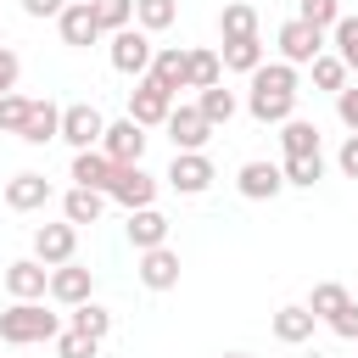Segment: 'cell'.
Returning a JSON list of instances; mask_svg holds the SVG:
<instances>
[{
    "instance_id": "obj_1",
    "label": "cell",
    "mask_w": 358,
    "mask_h": 358,
    "mask_svg": "<svg viewBox=\"0 0 358 358\" xmlns=\"http://www.w3.org/2000/svg\"><path fill=\"white\" fill-rule=\"evenodd\" d=\"M252 78V90H246V112L257 117V123H285V117H296V67L291 62H263V67H252L246 73Z\"/></svg>"
},
{
    "instance_id": "obj_2",
    "label": "cell",
    "mask_w": 358,
    "mask_h": 358,
    "mask_svg": "<svg viewBox=\"0 0 358 358\" xmlns=\"http://www.w3.org/2000/svg\"><path fill=\"white\" fill-rule=\"evenodd\" d=\"M56 330H62V319H56V313H45V302H39V296H34V302H11V308L0 313V341H6V347L56 341Z\"/></svg>"
},
{
    "instance_id": "obj_3",
    "label": "cell",
    "mask_w": 358,
    "mask_h": 358,
    "mask_svg": "<svg viewBox=\"0 0 358 358\" xmlns=\"http://www.w3.org/2000/svg\"><path fill=\"white\" fill-rule=\"evenodd\" d=\"M106 39H112V45H106V56H112V67H117L123 78H145V73H151L157 45H151V34H145L140 22H129V28L106 34Z\"/></svg>"
},
{
    "instance_id": "obj_4",
    "label": "cell",
    "mask_w": 358,
    "mask_h": 358,
    "mask_svg": "<svg viewBox=\"0 0 358 358\" xmlns=\"http://www.w3.org/2000/svg\"><path fill=\"white\" fill-rule=\"evenodd\" d=\"M106 196L117 201V207H151L157 201V179L140 168V162H112V185H106Z\"/></svg>"
},
{
    "instance_id": "obj_5",
    "label": "cell",
    "mask_w": 358,
    "mask_h": 358,
    "mask_svg": "<svg viewBox=\"0 0 358 358\" xmlns=\"http://www.w3.org/2000/svg\"><path fill=\"white\" fill-rule=\"evenodd\" d=\"M274 45H280V62H291V67H308V62L324 50V28H313V22H302V17H291V22H280Z\"/></svg>"
},
{
    "instance_id": "obj_6",
    "label": "cell",
    "mask_w": 358,
    "mask_h": 358,
    "mask_svg": "<svg viewBox=\"0 0 358 358\" xmlns=\"http://www.w3.org/2000/svg\"><path fill=\"white\" fill-rule=\"evenodd\" d=\"M101 134H106V117H101V106H90V101H73V106H62V134H56V140H67L73 151H90V145H101Z\"/></svg>"
},
{
    "instance_id": "obj_7",
    "label": "cell",
    "mask_w": 358,
    "mask_h": 358,
    "mask_svg": "<svg viewBox=\"0 0 358 358\" xmlns=\"http://www.w3.org/2000/svg\"><path fill=\"white\" fill-rule=\"evenodd\" d=\"M179 196H201L218 173H213V157L207 151H173V162H168V173H162Z\"/></svg>"
},
{
    "instance_id": "obj_8",
    "label": "cell",
    "mask_w": 358,
    "mask_h": 358,
    "mask_svg": "<svg viewBox=\"0 0 358 358\" xmlns=\"http://www.w3.org/2000/svg\"><path fill=\"white\" fill-rule=\"evenodd\" d=\"M168 112H173V95H168L157 78H134V90H129V117H134L140 129H157V123H168Z\"/></svg>"
},
{
    "instance_id": "obj_9",
    "label": "cell",
    "mask_w": 358,
    "mask_h": 358,
    "mask_svg": "<svg viewBox=\"0 0 358 358\" xmlns=\"http://www.w3.org/2000/svg\"><path fill=\"white\" fill-rule=\"evenodd\" d=\"M73 252H78V224H39L34 229V257L45 263V268H62V263H73Z\"/></svg>"
},
{
    "instance_id": "obj_10",
    "label": "cell",
    "mask_w": 358,
    "mask_h": 358,
    "mask_svg": "<svg viewBox=\"0 0 358 358\" xmlns=\"http://www.w3.org/2000/svg\"><path fill=\"white\" fill-rule=\"evenodd\" d=\"M235 190H241L246 201H274V196L285 190V173H280V162H263V157H252V162H241V173H235Z\"/></svg>"
},
{
    "instance_id": "obj_11",
    "label": "cell",
    "mask_w": 358,
    "mask_h": 358,
    "mask_svg": "<svg viewBox=\"0 0 358 358\" xmlns=\"http://www.w3.org/2000/svg\"><path fill=\"white\" fill-rule=\"evenodd\" d=\"M134 274H140L145 291H173V285H179V252H173L168 241H162V246H145L140 263H134Z\"/></svg>"
},
{
    "instance_id": "obj_12",
    "label": "cell",
    "mask_w": 358,
    "mask_h": 358,
    "mask_svg": "<svg viewBox=\"0 0 358 358\" xmlns=\"http://www.w3.org/2000/svg\"><path fill=\"white\" fill-rule=\"evenodd\" d=\"M162 129H168V140H173V151H201V145L213 140V123H207V117H201L196 106H173Z\"/></svg>"
},
{
    "instance_id": "obj_13",
    "label": "cell",
    "mask_w": 358,
    "mask_h": 358,
    "mask_svg": "<svg viewBox=\"0 0 358 358\" xmlns=\"http://www.w3.org/2000/svg\"><path fill=\"white\" fill-rule=\"evenodd\" d=\"M145 129L134 123V117H117V123H106V134H101V151L112 157V162H140L145 157Z\"/></svg>"
},
{
    "instance_id": "obj_14",
    "label": "cell",
    "mask_w": 358,
    "mask_h": 358,
    "mask_svg": "<svg viewBox=\"0 0 358 358\" xmlns=\"http://www.w3.org/2000/svg\"><path fill=\"white\" fill-rule=\"evenodd\" d=\"M6 207L11 213H39V207H50V179L45 173H11L6 179Z\"/></svg>"
},
{
    "instance_id": "obj_15",
    "label": "cell",
    "mask_w": 358,
    "mask_h": 358,
    "mask_svg": "<svg viewBox=\"0 0 358 358\" xmlns=\"http://www.w3.org/2000/svg\"><path fill=\"white\" fill-rule=\"evenodd\" d=\"M6 291H11L17 302H34V296L50 291V268H45L39 257H17V263H6Z\"/></svg>"
},
{
    "instance_id": "obj_16",
    "label": "cell",
    "mask_w": 358,
    "mask_h": 358,
    "mask_svg": "<svg viewBox=\"0 0 358 358\" xmlns=\"http://www.w3.org/2000/svg\"><path fill=\"white\" fill-rule=\"evenodd\" d=\"M45 296H56L62 308H78V302L95 296V274L78 268V263H62V268H50V291Z\"/></svg>"
},
{
    "instance_id": "obj_17",
    "label": "cell",
    "mask_w": 358,
    "mask_h": 358,
    "mask_svg": "<svg viewBox=\"0 0 358 358\" xmlns=\"http://www.w3.org/2000/svg\"><path fill=\"white\" fill-rule=\"evenodd\" d=\"M56 28H62V45H78V50L101 39V22H95V11H90L84 0H67L62 17H56Z\"/></svg>"
},
{
    "instance_id": "obj_18",
    "label": "cell",
    "mask_w": 358,
    "mask_h": 358,
    "mask_svg": "<svg viewBox=\"0 0 358 358\" xmlns=\"http://www.w3.org/2000/svg\"><path fill=\"white\" fill-rule=\"evenodd\" d=\"M218 78H224V56L218 50H207V45L185 50V90H213Z\"/></svg>"
},
{
    "instance_id": "obj_19",
    "label": "cell",
    "mask_w": 358,
    "mask_h": 358,
    "mask_svg": "<svg viewBox=\"0 0 358 358\" xmlns=\"http://www.w3.org/2000/svg\"><path fill=\"white\" fill-rule=\"evenodd\" d=\"M56 134H62V106H56V101H34V106H28V123H22L17 140H28V145H50Z\"/></svg>"
},
{
    "instance_id": "obj_20",
    "label": "cell",
    "mask_w": 358,
    "mask_h": 358,
    "mask_svg": "<svg viewBox=\"0 0 358 358\" xmlns=\"http://www.w3.org/2000/svg\"><path fill=\"white\" fill-rule=\"evenodd\" d=\"M73 185H84V190H106V185H112V157H106L101 145L73 151Z\"/></svg>"
},
{
    "instance_id": "obj_21",
    "label": "cell",
    "mask_w": 358,
    "mask_h": 358,
    "mask_svg": "<svg viewBox=\"0 0 358 358\" xmlns=\"http://www.w3.org/2000/svg\"><path fill=\"white\" fill-rule=\"evenodd\" d=\"M313 313H308V302H285L280 313H274V341H285V347H302L308 336H313Z\"/></svg>"
},
{
    "instance_id": "obj_22",
    "label": "cell",
    "mask_w": 358,
    "mask_h": 358,
    "mask_svg": "<svg viewBox=\"0 0 358 358\" xmlns=\"http://www.w3.org/2000/svg\"><path fill=\"white\" fill-rule=\"evenodd\" d=\"M101 213H106V190L73 185V190L62 196V218H67V224H101Z\"/></svg>"
},
{
    "instance_id": "obj_23",
    "label": "cell",
    "mask_w": 358,
    "mask_h": 358,
    "mask_svg": "<svg viewBox=\"0 0 358 358\" xmlns=\"http://www.w3.org/2000/svg\"><path fill=\"white\" fill-rule=\"evenodd\" d=\"M162 241H168V218L157 207H134L129 213V246L145 252V246H162Z\"/></svg>"
},
{
    "instance_id": "obj_24",
    "label": "cell",
    "mask_w": 358,
    "mask_h": 358,
    "mask_svg": "<svg viewBox=\"0 0 358 358\" xmlns=\"http://www.w3.org/2000/svg\"><path fill=\"white\" fill-rule=\"evenodd\" d=\"M145 78H157L168 95H179V90H185V50H179V45H162V50L151 56V73H145Z\"/></svg>"
},
{
    "instance_id": "obj_25",
    "label": "cell",
    "mask_w": 358,
    "mask_h": 358,
    "mask_svg": "<svg viewBox=\"0 0 358 358\" xmlns=\"http://www.w3.org/2000/svg\"><path fill=\"white\" fill-rule=\"evenodd\" d=\"M218 56H224V67H229V73H252V67H263V62H268L257 34H252V39H224V50H218Z\"/></svg>"
},
{
    "instance_id": "obj_26",
    "label": "cell",
    "mask_w": 358,
    "mask_h": 358,
    "mask_svg": "<svg viewBox=\"0 0 358 358\" xmlns=\"http://www.w3.org/2000/svg\"><path fill=\"white\" fill-rule=\"evenodd\" d=\"M235 106H241V101L224 90V78H218L213 90H196V112H201L213 129H218V123H229V117H235Z\"/></svg>"
},
{
    "instance_id": "obj_27",
    "label": "cell",
    "mask_w": 358,
    "mask_h": 358,
    "mask_svg": "<svg viewBox=\"0 0 358 358\" xmlns=\"http://www.w3.org/2000/svg\"><path fill=\"white\" fill-rule=\"evenodd\" d=\"M280 145H285V157H308V151H319V123H308V117H285V123H280Z\"/></svg>"
},
{
    "instance_id": "obj_28",
    "label": "cell",
    "mask_w": 358,
    "mask_h": 358,
    "mask_svg": "<svg viewBox=\"0 0 358 358\" xmlns=\"http://www.w3.org/2000/svg\"><path fill=\"white\" fill-rule=\"evenodd\" d=\"M280 173H285V185H296V190H313V185L324 179V151H308V157H285V162H280Z\"/></svg>"
},
{
    "instance_id": "obj_29",
    "label": "cell",
    "mask_w": 358,
    "mask_h": 358,
    "mask_svg": "<svg viewBox=\"0 0 358 358\" xmlns=\"http://www.w3.org/2000/svg\"><path fill=\"white\" fill-rule=\"evenodd\" d=\"M218 34H224V39H252V34H257V11H252L246 0H229V6L218 11Z\"/></svg>"
},
{
    "instance_id": "obj_30",
    "label": "cell",
    "mask_w": 358,
    "mask_h": 358,
    "mask_svg": "<svg viewBox=\"0 0 358 358\" xmlns=\"http://www.w3.org/2000/svg\"><path fill=\"white\" fill-rule=\"evenodd\" d=\"M308 67H313V90H330V95H336V90H341V84L352 78V73H347V62H341L336 50H319V56H313Z\"/></svg>"
},
{
    "instance_id": "obj_31",
    "label": "cell",
    "mask_w": 358,
    "mask_h": 358,
    "mask_svg": "<svg viewBox=\"0 0 358 358\" xmlns=\"http://www.w3.org/2000/svg\"><path fill=\"white\" fill-rule=\"evenodd\" d=\"M67 324H73V330H84V336H95V341H106V336H112V313H106L95 296H90V302H78Z\"/></svg>"
},
{
    "instance_id": "obj_32",
    "label": "cell",
    "mask_w": 358,
    "mask_h": 358,
    "mask_svg": "<svg viewBox=\"0 0 358 358\" xmlns=\"http://www.w3.org/2000/svg\"><path fill=\"white\" fill-rule=\"evenodd\" d=\"M173 17H179V0H134V22H140L145 34L173 28Z\"/></svg>"
},
{
    "instance_id": "obj_33",
    "label": "cell",
    "mask_w": 358,
    "mask_h": 358,
    "mask_svg": "<svg viewBox=\"0 0 358 358\" xmlns=\"http://www.w3.org/2000/svg\"><path fill=\"white\" fill-rule=\"evenodd\" d=\"M90 11L101 22V34H117V28L134 22V0H90Z\"/></svg>"
},
{
    "instance_id": "obj_34",
    "label": "cell",
    "mask_w": 358,
    "mask_h": 358,
    "mask_svg": "<svg viewBox=\"0 0 358 358\" xmlns=\"http://www.w3.org/2000/svg\"><path fill=\"white\" fill-rule=\"evenodd\" d=\"M330 45H336V56L347 62V73H358V17H336Z\"/></svg>"
},
{
    "instance_id": "obj_35",
    "label": "cell",
    "mask_w": 358,
    "mask_h": 358,
    "mask_svg": "<svg viewBox=\"0 0 358 358\" xmlns=\"http://www.w3.org/2000/svg\"><path fill=\"white\" fill-rule=\"evenodd\" d=\"M95 352H101L95 336H84V330H73V324L56 330V358H95Z\"/></svg>"
},
{
    "instance_id": "obj_36",
    "label": "cell",
    "mask_w": 358,
    "mask_h": 358,
    "mask_svg": "<svg viewBox=\"0 0 358 358\" xmlns=\"http://www.w3.org/2000/svg\"><path fill=\"white\" fill-rule=\"evenodd\" d=\"M341 302H347V285H336V280H319V285H313V296H308V313H313V319H330Z\"/></svg>"
},
{
    "instance_id": "obj_37",
    "label": "cell",
    "mask_w": 358,
    "mask_h": 358,
    "mask_svg": "<svg viewBox=\"0 0 358 358\" xmlns=\"http://www.w3.org/2000/svg\"><path fill=\"white\" fill-rule=\"evenodd\" d=\"M28 106H34V101H28V95H17V90H11V95H0V129H6V134H22Z\"/></svg>"
},
{
    "instance_id": "obj_38",
    "label": "cell",
    "mask_w": 358,
    "mask_h": 358,
    "mask_svg": "<svg viewBox=\"0 0 358 358\" xmlns=\"http://www.w3.org/2000/svg\"><path fill=\"white\" fill-rule=\"evenodd\" d=\"M324 324H330V330H336L341 341H358V302L347 296V302H341V308H336V313H330Z\"/></svg>"
},
{
    "instance_id": "obj_39",
    "label": "cell",
    "mask_w": 358,
    "mask_h": 358,
    "mask_svg": "<svg viewBox=\"0 0 358 358\" xmlns=\"http://www.w3.org/2000/svg\"><path fill=\"white\" fill-rule=\"evenodd\" d=\"M336 117L358 134V84H341V90H336Z\"/></svg>"
},
{
    "instance_id": "obj_40",
    "label": "cell",
    "mask_w": 358,
    "mask_h": 358,
    "mask_svg": "<svg viewBox=\"0 0 358 358\" xmlns=\"http://www.w3.org/2000/svg\"><path fill=\"white\" fill-rule=\"evenodd\" d=\"M17 78H22V56H17L11 45H0V95H11Z\"/></svg>"
},
{
    "instance_id": "obj_41",
    "label": "cell",
    "mask_w": 358,
    "mask_h": 358,
    "mask_svg": "<svg viewBox=\"0 0 358 358\" xmlns=\"http://www.w3.org/2000/svg\"><path fill=\"white\" fill-rule=\"evenodd\" d=\"M336 168H341L347 179H358V134H347V140H341V151H336Z\"/></svg>"
},
{
    "instance_id": "obj_42",
    "label": "cell",
    "mask_w": 358,
    "mask_h": 358,
    "mask_svg": "<svg viewBox=\"0 0 358 358\" xmlns=\"http://www.w3.org/2000/svg\"><path fill=\"white\" fill-rule=\"evenodd\" d=\"M62 6H67V0H22L28 17H62Z\"/></svg>"
},
{
    "instance_id": "obj_43",
    "label": "cell",
    "mask_w": 358,
    "mask_h": 358,
    "mask_svg": "<svg viewBox=\"0 0 358 358\" xmlns=\"http://www.w3.org/2000/svg\"><path fill=\"white\" fill-rule=\"evenodd\" d=\"M224 358H252V352H224Z\"/></svg>"
},
{
    "instance_id": "obj_44",
    "label": "cell",
    "mask_w": 358,
    "mask_h": 358,
    "mask_svg": "<svg viewBox=\"0 0 358 358\" xmlns=\"http://www.w3.org/2000/svg\"><path fill=\"white\" fill-rule=\"evenodd\" d=\"M302 358H324V352H302Z\"/></svg>"
},
{
    "instance_id": "obj_45",
    "label": "cell",
    "mask_w": 358,
    "mask_h": 358,
    "mask_svg": "<svg viewBox=\"0 0 358 358\" xmlns=\"http://www.w3.org/2000/svg\"><path fill=\"white\" fill-rule=\"evenodd\" d=\"M302 6H313V0H302Z\"/></svg>"
},
{
    "instance_id": "obj_46",
    "label": "cell",
    "mask_w": 358,
    "mask_h": 358,
    "mask_svg": "<svg viewBox=\"0 0 358 358\" xmlns=\"http://www.w3.org/2000/svg\"><path fill=\"white\" fill-rule=\"evenodd\" d=\"M84 6H90V0H84Z\"/></svg>"
}]
</instances>
